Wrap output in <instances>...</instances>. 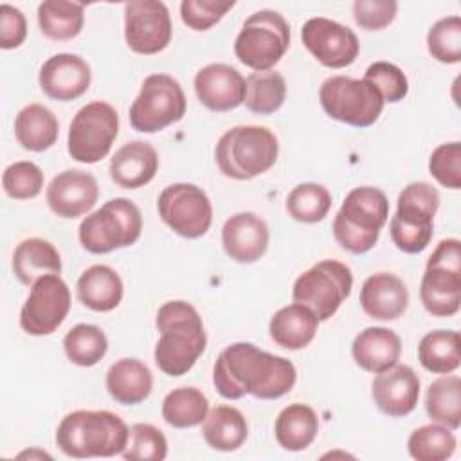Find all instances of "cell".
I'll list each match as a JSON object with an SVG mask.
<instances>
[{"label": "cell", "instance_id": "cell-18", "mask_svg": "<svg viewBox=\"0 0 461 461\" xmlns=\"http://www.w3.org/2000/svg\"><path fill=\"white\" fill-rule=\"evenodd\" d=\"M49 209L67 220L86 214L99 198V185L94 175L81 169L58 173L45 191Z\"/></svg>", "mask_w": 461, "mask_h": 461}, {"label": "cell", "instance_id": "cell-1", "mask_svg": "<svg viewBox=\"0 0 461 461\" xmlns=\"http://www.w3.org/2000/svg\"><path fill=\"white\" fill-rule=\"evenodd\" d=\"M295 380L297 371L288 358L263 351L250 342L227 346L212 369V384L227 400H240L245 394L276 400L288 394Z\"/></svg>", "mask_w": 461, "mask_h": 461}, {"label": "cell", "instance_id": "cell-16", "mask_svg": "<svg viewBox=\"0 0 461 461\" xmlns=\"http://www.w3.org/2000/svg\"><path fill=\"white\" fill-rule=\"evenodd\" d=\"M173 27L166 4L158 0H131L124 5L126 45L137 54H158L171 41Z\"/></svg>", "mask_w": 461, "mask_h": 461}, {"label": "cell", "instance_id": "cell-7", "mask_svg": "<svg viewBox=\"0 0 461 461\" xmlns=\"http://www.w3.org/2000/svg\"><path fill=\"white\" fill-rule=\"evenodd\" d=\"M142 232L140 209L128 198H112L79 223V243L92 254L133 245Z\"/></svg>", "mask_w": 461, "mask_h": 461}, {"label": "cell", "instance_id": "cell-21", "mask_svg": "<svg viewBox=\"0 0 461 461\" xmlns=\"http://www.w3.org/2000/svg\"><path fill=\"white\" fill-rule=\"evenodd\" d=\"M198 101L212 112H229L245 101V77L230 65L211 63L194 76Z\"/></svg>", "mask_w": 461, "mask_h": 461}, {"label": "cell", "instance_id": "cell-44", "mask_svg": "<svg viewBox=\"0 0 461 461\" xmlns=\"http://www.w3.org/2000/svg\"><path fill=\"white\" fill-rule=\"evenodd\" d=\"M366 81H369L382 94L384 103H398L409 92L407 76L400 67L389 61H375L367 67Z\"/></svg>", "mask_w": 461, "mask_h": 461}, {"label": "cell", "instance_id": "cell-48", "mask_svg": "<svg viewBox=\"0 0 461 461\" xmlns=\"http://www.w3.org/2000/svg\"><path fill=\"white\" fill-rule=\"evenodd\" d=\"M27 36V22L20 9L2 4L0 5V47L11 50L20 47Z\"/></svg>", "mask_w": 461, "mask_h": 461}, {"label": "cell", "instance_id": "cell-33", "mask_svg": "<svg viewBox=\"0 0 461 461\" xmlns=\"http://www.w3.org/2000/svg\"><path fill=\"white\" fill-rule=\"evenodd\" d=\"M85 23V4L47 0L38 5V25L45 38L67 41L76 38Z\"/></svg>", "mask_w": 461, "mask_h": 461}, {"label": "cell", "instance_id": "cell-11", "mask_svg": "<svg viewBox=\"0 0 461 461\" xmlns=\"http://www.w3.org/2000/svg\"><path fill=\"white\" fill-rule=\"evenodd\" d=\"M351 288V268L337 259H322L295 279L292 297L294 303L308 306L321 322L335 315Z\"/></svg>", "mask_w": 461, "mask_h": 461}, {"label": "cell", "instance_id": "cell-15", "mask_svg": "<svg viewBox=\"0 0 461 461\" xmlns=\"http://www.w3.org/2000/svg\"><path fill=\"white\" fill-rule=\"evenodd\" d=\"M70 312V290L59 274H47L31 285L20 310V326L25 333L43 337L54 333Z\"/></svg>", "mask_w": 461, "mask_h": 461}, {"label": "cell", "instance_id": "cell-3", "mask_svg": "<svg viewBox=\"0 0 461 461\" xmlns=\"http://www.w3.org/2000/svg\"><path fill=\"white\" fill-rule=\"evenodd\" d=\"M128 438V425L112 411H74L56 429V445L74 459L122 454Z\"/></svg>", "mask_w": 461, "mask_h": 461}, {"label": "cell", "instance_id": "cell-36", "mask_svg": "<svg viewBox=\"0 0 461 461\" xmlns=\"http://www.w3.org/2000/svg\"><path fill=\"white\" fill-rule=\"evenodd\" d=\"M209 412L207 396L196 387H176L162 402V418L175 429L200 425Z\"/></svg>", "mask_w": 461, "mask_h": 461}, {"label": "cell", "instance_id": "cell-31", "mask_svg": "<svg viewBox=\"0 0 461 461\" xmlns=\"http://www.w3.org/2000/svg\"><path fill=\"white\" fill-rule=\"evenodd\" d=\"M319 432L317 412L306 403H292L285 407L274 425L277 443L290 452H301L308 448Z\"/></svg>", "mask_w": 461, "mask_h": 461}, {"label": "cell", "instance_id": "cell-38", "mask_svg": "<svg viewBox=\"0 0 461 461\" xmlns=\"http://www.w3.org/2000/svg\"><path fill=\"white\" fill-rule=\"evenodd\" d=\"M63 349L72 364L92 367L106 355L108 339L95 324H76L63 337Z\"/></svg>", "mask_w": 461, "mask_h": 461}, {"label": "cell", "instance_id": "cell-35", "mask_svg": "<svg viewBox=\"0 0 461 461\" xmlns=\"http://www.w3.org/2000/svg\"><path fill=\"white\" fill-rule=\"evenodd\" d=\"M425 411L434 423L450 430L461 427V380L457 375H443L429 385Z\"/></svg>", "mask_w": 461, "mask_h": 461}, {"label": "cell", "instance_id": "cell-24", "mask_svg": "<svg viewBox=\"0 0 461 461\" xmlns=\"http://www.w3.org/2000/svg\"><path fill=\"white\" fill-rule=\"evenodd\" d=\"M157 169V149L146 140L126 142L110 160V178L122 189L144 187L153 180Z\"/></svg>", "mask_w": 461, "mask_h": 461}, {"label": "cell", "instance_id": "cell-29", "mask_svg": "<svg viewBox=\"0 0 461 461\" xmlns=\"http://www.w3.org/2000/svg\"><path fill=\"white\" fill-rule=\"evenodd\" d=\"M13 272L22 285H32L47 274L61 272V256L58 249L43 238H27L13 252Z\"/></svg>", "mask_w": 461, "mask_h": 461}, {"label": "cell", "instance_id": "cell-2", "mask_svg": "<svg viewBox=\"0 0 461 461\" xmlns=\"http://www.w3.org/2000/svg\"><path fill=\"white\" fill-rule=\"evenodd\" d=\"M155 326L160 331L155 364L169 376L185 375L207 346L200 313L185 301H167L158 308Z\"/></svg>", "mask_w": 461, "mask_h": 461}, {"label": "cell", "instance_id": "cell-42", "mask_svg": "<svg viewBox=\"0 0 461 461\" xmlns=\"http://www.w3.org/2000/svg\"><path fill=\"white\" fill-rule=\"evenodd\" d=\"M167 456V439L160 429L151 423H135L130 427V438L122 457L128 461H162Z\"/></svg>", "mask_w": 461, "mask_h": 461}, {"label": "cell", "instance_id": "cell-6", "mask_svg": "<svg viewBox=\"0 0 461 461\" xmlns=\"http://www.w3.org/2000/svg\"><path fill=\"white\" fill-rule=\"evenodd\" d=\"M439 207V193L427 182H411L398 196L396 212L389 232L398 250L418 254L425 250L434 234V216Z\"/></svg>", "mask_w": 461, "mask_h": 461}, {"label": "cell", "instance_id": "cell-45", "mask_svg": "<svg viewBox=\"0 0 461 461\" xmlns=\"http://www.w3.org/2000/svg\"><path fill=\"white\" fill-rule=\"evenodd\" d=\"M430 175L448 189L461 187V142L439 144L429 158Z\"/></svg>", "mask_w": 461, "mask_h": 461}, {"label": "cell", "instance_id": "cell-20", "mask_svg": "<svg viewBox=\"0 0 461 461\" xmlns=\"http://www.w3.org/2000/svg\"><path fill=\"white\" fill-rule=\"evenodd\" d=\"M371 396L384 414L391 418L407 416L418 403L420 378L411 366L394 364L375 376Z\"/></svg>", "mask_w": 461, "mask_h": 461}, {"label": "cell", "instance_id": "cell-13", "mask_svg": "<svg viewBox=\"0 0 461 461\" xmlns=\"http://www.w3.org/2000/svg\"><path fill=\"white\" fill-rule=\"evenodd\" d=\"M119 133L117 110L106 101H92L79 108L70 121L67 149L68 155L83 164L103 160Z\"/></svg>", "mask_w": 461, "mask_h": 461}, {"label": "cell", "instance_id": "cell-34", "mask_svg": "<svg viewBox=\"0 0 461 461\" xmlns=\"http://www.w3.org/2000/svg\"><path fill=\"white\" fill-rule=\"evenodd\" d=\"M420 364L436 375L454 373L461 364V337L454 330H436L418 344Z\"/></svg>", "mask_w": 461, "mask_h": 461}, {"label": "cell", "instance_id": "cell-43", "mask_svg": "<svg viewBox=\"0 0 461 461\" xmlns=\"http://www.w3.org/2000/svg\"><path fill=\"white\" fill-rule=\"evenodd\" d=\"M2 187L13 200L36 198L43 187V173L31 160H18L4 169Z\"/></svg>", "mask_w": 461, "mask_h": 461}, {"label": "cell", "instance_id": "cell-12", "mask_svg": "<svg viewBox=\"0 0 461 461\" xmlns=\"http://www.w3.org/2000/svg\"><path fill=\"white\" fill-rule=\"evenodd\" d=\"M187 101L180 83L167 74H151L130 106V124L140 133H155L185 115Z\"/></svg>", "mask_w": 461, "mask_h": 461}, {"label": "cell", "instance_id": "cell-37", "mask_svg": "<svg viewBox=\"0 0 461 461\" xmlns=\"http://www.w3.org/2000/svg\"><path fill=\"white\" fill-rule=\"evenodd\" d=\"M245 106L259 115L277 112L286 97V81L276 70L252 72L245 79Z\"/></svg>", "mask_w": 461, "mask_h": 461}, {"label": "cell", "instance_id": "cell-40", "mask_svg": "<svg viewBox=\"0 0 461 461\" xmlns=\"http://www.w3.org/2000/svg\"><path fill=\"white\" fill-rule=\"evenodd\" d=\"M331 209V193L317 182L295 185L286 196V212L301 223H317Z\"/></svg>", "mask_w": 461, "mask_h": 461}, {"label": "cell", "instance_id": "cell-8", "mask_svg": "<svg viewBox=\"0 0 461 461\" xmlns=\"http://www.w3.org/2000/svg\"><path fill=\"white\" fill-rule=\"evenodd\" d=\"M423 308L434 317H452L461 306V241L441 240L430 258L420 283Z\"/></svg>", "mask_w": 461, "mask_h": 461}, {"label": "cell", "instance_id": "cell-9", "mask_svg": "<svg viewBox=\"0 0 461 461\" xmlns=\"http://www.w3.org/2000/svg\"><path fill=\"white\" fill-rule=\"evenodd\" d=\"M290 47V25L272 9L252 13L234 40L236 58L256 72L272 70Z\"/></svg>", "mask_w": 461, "mask_h": 461}, {"label": "cell", "instance_id": "cell-28", "mask_svg": "<svg viewBox=\"0 0 461 461\" xmlns=\"http://www.w3.org/2000/svg\"><path fill=\"white\" fill-rule=\"evenodd\" d=\"M77 299L94 312H112L122 301L121 276L108 265L88 267L76 283Z\"/></svg>", "mask_w": 461, "mask_h": 461}, {"label": "cell", "instance_id": "cell-25", "mask_svg": "<svg viewBox=\"0 0 461 461\" xmlns=\"http://www.w3.org/2000/svg\"><path fill=\"white\" fill-rule=\"evenodd\" d=\"M402 353V339L389 328L371 326L360 331L353 344L351 355L355 364L367 373H382L398 364Z\"/></svg>", "mask_w": 461, "mask_h": 461}, {"label": "cell", "instance_id": "cell-17", "mask_svg": "<svg viewBox=\"0 0 461 461\" xmlns=\"http://www.w3.org/2000/svg\"><path fill=\"white\" fill-rule=\"evenodd\" d=\"M301 40L308 52L328 68H344L360 52L358 38L348 25L322 16L310 18L303 25Z\"/></svg>", "mask_w": 461, "mask_h": 461}, {"label": "cell", "instance_id": "cell-32", "mask_svg": "<svg viewBox=\"0 0 461 461\" xmlns=\"http://www.w3.org/2000/svg\"><path fill=\"white\" fill-rule=\"evenodd\" d=\"M202 434L211 448L232 452L245 443L249 427L240 409L230 405H216L207 412L202 425Z\"/></svg>", "mask_w": 461, "mask_h": 461}, {"label": "cell", "instance_id": "cell-19", "mask_svg": "<svg viewBox=\"0 0 461 461\" xmlns=\"http://www.w3.org/2000/svg\"><path fill=\"white\" fill-rule=\"evenodd\" d=\"M92 81L90 65L77 54H54L40 68L41 92L54 101H74L81 97Z\"/></svg>", "mask_w": 461, "mask_h": 461}, {"label": "cell", "instance_id": "cell-47", "mask_svg": "<svg viewBox=\"0 0 461 461\" xmlns=\"http://www.w3.org/2000/svg\"><path fill=\"white\" fill-rule=\"evenodd\" d=\"M398 13L394 0H357L353 2V18L364 31H382L393 23Z\"/></svg>", "mask_w": 461, "mask_h": 461}, {"label": "cell", "instance_id": "cell-30", "mask_svg": "<svg viewBox=\"0 0 461 461\" xmlns=\"http://www.w3.org/2000/svg\"><path fill=\"white\" fill-rule=\"evenodd\" d=\"M58 135L59 122L43 104H27L14 117V137L23 149L45 151L54 146Z\"/></svg>", "mask_w": 461, "mask_h": 461}, {"label": "cell", "instance_id": "cell-4", "mask_svg": "<svg viewBox=\"0 0 461 461\" xmlns=\"http://www.w3.org/2000/svg\"><path fill=\"white\" fill-rule=\"evenodd\" d=\"M387 218L389 200L382 189L355 187L346 194L333 220V238L344 250L366 254L376 245Z\"/></svg>", "mask_w": 461, "mask_h": 461}, {"label": "cell", "instance_id": "cell-5", "mask_svg": "<svg viewBox=\"0 0 461 461\" xmlns=\"http://www.w3.org/2000/svg\"><path fill=\"white\" fill-rule=\"evenodd\" d=\"M277 155V137L265 126H234L220 137L214 149L218 169L234 180H250L267 173Z\"/></svg>", "mask_w": 461, "mask_h": 461}, {"label": "cell", "instance_id": "cell-27", "mask_svg": "<svg viewBox=\"0 0 461 461\" xmlns=\"http://www.w3.org/2000/svg\"><path fill=\"white\" fill-rule=\"evenodd\" d=\"M106 391L121 405L144 402L153 389V375L139 358H121L106 373Z\"/></svg>", "mask_w": 461, "mask_h": 461}, {"label": "cell", "instance_id": "cell-41", "mask_svg": "<svg viewBox=\"0 0 461 461\" xmlns=\"http://www.w3.org/2000/svg\"><path fill=\"white\" fill-rule=\"evenodd\" d=\"M429 54L439 63L461 61V18L457 14L438 20L427 32Z\"/></svg>", "mask_w": 461, "mask_h": 461}, {"label": "cell", "instance_id": "cell-39", "mask_svg": "<svg viewBox=\"0 0 461 461\" xmlns=\"http://www.w3.org/2000/svg\"><path fill=\"white\" fill-rule=\"evenodd\" d=\"M454 432L439 423L421 425L411 432L407 450L416 461H445L456 450Z\"/></svg>", "mask_w": 461, "mask_h": 461}, {"label": "cell", "instance_id": "cell-22", "mask_svg": "<svg viewBox=\"0 0 461 461\" xmlns=\"http://www.w3.org/2000/svg\"><path fill=\"white\" fill-rule=\"evenodd\" d=\"M268 241V225L256 212H236L223 223L221 245L236 263H256L267 252Z\"/></svg>", "mask_w": 461, "mask_h": 461}, {"label": "cell", "instance_id": "cell-10", "mask_svg": "<svg viewBox=\"0 0 461 461\" xmlns=\"http://www.w3.org/2000/svg\"><path fill=\"white\" fill-rule=\"evenodd\" d=\"M322 110L335 121L355 128L375 124L384 110V97L366 79L348 76L328 77L319 90Z\"/></svg>", "mask_w": 461, "mask_h": 461}, {"label": "cell", "instance_id": "cell-23", "mask_svg": "<svg viewBox=\"0 0 461 461\" xmlns=\"http://www.w3.org/2000/svg\"><path fill=\"white\" fill-rule=\"evenodd\" d=\"M358 301L364 313L371 319L394 321L407 310L409 290L398 276L376 272L364 281Z\"/></svg>", "mask_w": 461, "mask_h": 461}, {"label": "cell", "instance_id": "cell-46", "mask_svg": "<svg viewBox=\"0 0 461 461\" xmlns=\"http://www.w3.org/2000/svg\"><path fill=\"white\" fill-rule=\"evenodd\" d=\"M232 7V0H184L180 4V18L193 31H207Z\"/></svg>", "mask_w": 461, "mask_h": 461}, {"label": "cell", "instance_id": "cell-26", "mask_svg": "<svg viewBox=\"0 0 461 461\" xmlns=\"http://www.w3.org/2000/svg\"><path fill=\"white\" fill-rule=\"evenodd\" d=\"M319 328V319L315 313L299 303L279 308L268 324V331L272 340L290 351H297L306 348Z\"/></svg>", "mask_w": 461, "mask_h": 461}, {"label": "cell", "instance_id": "cell-14", "mask_svg": "<svg viewBox=\"0 0 461 461\" xmlns=\"http://www.w3.org/2000/svg\"><path fill=\"white\" fill-rule=\"evenodd\" d=\"M162 221L178 236L196 240L212 223V205L205 191L194 184L178 182L164 187L157 202Z\"/></svg>", "mask_w": 461, "mask_h": 461}]
</instances>
